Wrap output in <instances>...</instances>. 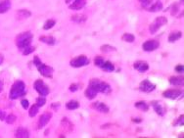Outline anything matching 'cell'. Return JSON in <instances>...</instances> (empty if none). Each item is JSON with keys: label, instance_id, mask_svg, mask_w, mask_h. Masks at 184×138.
<instances>
[{"label": "cell", "instance_id": "24", "mask_svg": "<svg viewBox=\"0 0 184 138\" xmlns=\"http://www.w3.org/2000/svg\"><path fill=\"white\" fill-rule=\"evenodd\" d=\"M40 41L43 43H46L48 45H54L56 43V39H55L53 36H41L40 38Z\"/></svg>", "mask_w": 184, "mask_h": 138}, {"label": "cell", "instance_id": "2", "mask_svg": "<svg viewBox=\"0 0 184 138\" xmlns=\"http://www.w3.org/2000/svg\"><path fill=\"white\" fill-rule=\"evenodd\" d=\"M89 86L95 90L97 93H105L108 94L111 92V86H110L109 83L104 81H101L100 80H97V78H93V80H90L89 81Z\"/></svg>", "mask_w": 184, "mask_h": 138}, {"label": "cell", "instance_id": "9", "mask_svg": "<svg viewBox=\"0 0 184 138\" xmlns=\"http://www.w3.org/2000/svg\"><path fill=\"white\" fill-rule=\"evenodd\" d=\"M160 43L159 41L154 40V39H150V40H147L146 42L143 43L142 48L144 51H147V52H152V51H155L159 48Z\"/></svg>", "mask_w": 184, "mask_h": 138}, {"label": "cell", "instance_id": "42", "mask_svg": "<svg viewBox=\"0 0 184 138\" xmlns=\"http://www.w3.org/2000/svg\"><path fill=\"white\" fill-rule=\"evenodd\" d=\"M183 69H184V68H183L182 65H177V66L175 67V72L181 74V73H183Z\"/></svg>", "mask_w": 184, "mask_h": 138}, {"label": "cell", "instance_id": "44", "mask_svg": "<svg viewBox=\"0 0 184 138\" xmlns=\"http://www.w3.org/2000/svg\"><path fill=\"white\" fill-rule=\"evenodd\" d=\"M59 106H60V104H59V103H54V104L51 105V108H53V109L56 110V109H57V107H59Z\"/></svg>", "mask_w": 184, "mask_h": 138}, {"label": "cell", "instance_id": "3", "mask_svg": "<svg viewBox=\"0 0 184 138\" xmlns=\"http://www.w3.org/2000/svg\"><path fill=\"white\" fill-rule=\"evenodd\" d=\"M31 40H33V34L30 31H26L21 34H19L16 38V43L20 50L25 49L26 47L30 46Z\"/></svg>", "mask_w": 184, "mask_h": 138}, {"label": "cell", "instance_id": "39", "mask_svg": "<svg viewBox=\"0 0 184 138\" xmlns=\"http://www.w3.org/2000/svg\"><path fill=\"white\" fill-rule=\"evenodd\" d=\"M21 104L23 106V108L26 109V110H27V109H29V107H30V102H29V100H27V99H23L21 101Z\"/></svg>", "mask_w": 184, "mask_h": 138}, {"label": "cell", "instance_id": "18", "mask_svg": "<svg viewBox=\"0 0 184 138\" xmlns=\"http://www.w3.org/2000/svg\"><path fill=\"white\" fill-rule=\"evenodd\" d=\"M170 83L175 86H181L184 84V78L182 77H171L170 78Z\"/></svg>", "mask_w": 184, "mask_h": 138}, {"label": "cell", "instance_id": "45", "mask_svg": "<svg viewBox=\"0 0 184 138\" xmlns=\"http://www.w3.org/2000/svg\"><path fill=\"white\" fill-rule=\"evenodd\" d=\"M132 121H133V123H141L142 120H141V119H132Z\"/></svg>", "mask_w": 184, "mask_h": 138}, {"label": "cell", "instance_id": "37", "mask_svg": "<svg viewBox=\"0 0 184 138\" xmlns=\"http://www.w3.org/2000/svg\"><path fill=\"white\" fill-rule=\"evenodd\" d=\"M34 47H33V46H27V47H26L25 49H23L22 51H23V55H30V53H33V51H34Z\"/></svg>", "mask_w": 184, "mask_h": 138}, {"label": "cell", "instance_id": "11", "mask_svg": "<svg viewBox=\"0 0 184 138\" xmlns=\"http://www.w3.org/2000/svg\"><path fill=\"white\" fill-rule=\"evenodd\" d=\"M51 118H52V114L49 112H45L44 114H42L38 120V124H37V128H43L50 121Z\"/></svg>", "mask_w": 184, "mask_h": 138}, {"label": "cell", "instance_id": "48", "mask_svg": "<svg viewBox=\"0 0 184 138\" xmlns=\"http://www.w3.org/2000/svg\"><path fill=\"white\" fill-rule=\"evenodd\" d=\"M73 1V0H65V2L67 3V4H69V3H70V2H72Z\"/></svg>", "mask_w": 184, "mask_h": 138}, {"label": "cell", "instance_id": "36", "mask_svg": "<svg viewBox=\"0 0 184 138\" xmlns=\"http://www.w3.org/2000/svg\"><path fill=\"white\" fill-rule=\"evenodd\" d=\"M141 5H142L143 8H146V9H148L149 7H150L152 5V0H139Z\"/></svg>", "mask_w": 184, "mask_h": 138}, {"label": "cell", "instance_id": "41", "mask_svg": "<svg viewBox=\"0 0 184 138\" xmlns=\"http://www.w3.org/2000/svg\"><path fill=\"white\" fill-rule=\"evenodd\" d=\"M77 89H78V85L76 83H73L70 86V91H72V92H76Z\"/></svg>", "mask_w": 184, "mask_h": 138}, {"label": "cell", "instance_id": "26", "mask_svg": "<svg viewBox=\"0 0 184 138\" xmlns=\"http://www.w3.org/2000/svg\"><path fill=\"white\" fill-rule=\"evenodd\" d=\"M80 107V103L76 100H70L66 104V108L68 110H76Z\"/></svg>", "mask_w": 184, "mask_h": 138}, {"label": "cell", "instance_id": "19", "mask_svg": "<svg viewBox=\"0 0 184 138\" xmlns=\"http://www.w3.org/2000/svg\"><path fill=\"white\" fill-rule=\"evenodd\" d=\"M84 94H85V96H86V98H87V99L91 100V99H94V98L96 97L97 92L91 87V86H88V87L86 88Z\"/></svg>", "mask_w": 184, "mask_h": 138}, {"label": "cell", "instance_id": "4", "mask_svg": "<svg viewBox=\"0 0 184 138\" xmlns=\"http://www.w3.org/2000/svg\"><path fill=\"white\" fill-rule=\"evenodd\" d=\"M33 63H34V66L36 67L38 72L40 73L41 76L45 77H52V74H53V69L51 68V67L47 66L45 64H43V63L40 61V59H39L37 56H35L33 58Z\"/></svg>", "mask_w": 184, "mask_h": 138}, {"label": "cell", "instance_id": "27", "mask_svg": "<svg viewBox=\"0 0 184 138\" xmlns=\"http://www.w3.org/2000/svg\"><path fill=\"white\" fill-rule=\"evenodd\" d=\"M62 125L63 127H64V128L66 129V130H68V131H72L73 130V124L70 123V121L68 120V119H63V121H62Z\"/></svg>", "mask_w": 184, "mask_h": 138}, {"label": "cell", "instance_id": "21", "mask_svg": "<svg viewBox=\"0 0 184 138\" xmlns=\"http://www.w3.org/2000/svg\"><path fill=\"white\" fill-rule=\"evenodd\" d=\"M86 20H87V17H86L85 15H82V14H76V15L72 16V21L76 22L77 24L84 23Z\"/></svg>", "mask_w": 184, "mask_h": 138}, {"label": "cell", "instance_id": "33", "mask_svg": "<svg viewBox=\"0 0 184 138\" xmlns=\"http://www.w3.org/2000/svg\"><path fill=\"white\" fill-rule=\"evenodd\" d=\"M18 15L19 16H21L22 18H29L30 16L31 15V13L30 11H27V10H19L18 11Z\"/></svg>", "mask_w": 184, "mask_h": 138}, {"label": "cell", "instance_id": "10", "mask_svg": "<svg viewBox=\"0 0 184 138\" xmlns=\"http://www.w3.org/2000/svg\"><path fill=\"white\" fill-rule=\"evenodd\" d=\"M139 89L141 90L142 92H145V93H149V92H152L154 91L156 89V85L154 83H152L150 80H145L143 81L140 82L139 84Z\"/></svg>", "mask_w": 184, "mask_h": 138}, {"label": "cell", "instance_id": "16", "mask_svg": "<svg viewBox=\"0 0 184 138\" xmlns=\"http://www.w3.org/2000/svg\"><path fill=\"white\" fill-rule=\"evenodd\" d=\"M15 136L17 138H29L30 132L25 127H18V129L15 132Z\"/></svg>", "mask_w": 184, "mask_h": 138}, {"label": "cell", "instance_id": "25", "mask_svg": "<svg viewBox=\"0 0 184 138\" xmlns=\"http://www.w3.org/2000/svg\"><path fill=\"white\" fill-rule=\"evenodd\" d=\"M101 68L104 71H106V72H114V71H115V66H114L110 61H107V62L105 61L103 63V65L101 66Z\"/></svg>", "mask_w": 184, "mask_h": 138}, {"label": "cell", "instance_id": "20", "mask_svg": "<svg viewBox=\"0 0 184 138\" xmlns=\"http://www.w3.org/2000/svg\"><path fill=\"white\" fill-rule=\"evenodd\" d=\"M182 36V33L181 31H173L168 35V41L170 42H175L177 41L179 38H181Z\"/></svg>", "mask_w": 184, "mask_h": 138}, {"label": "cell", "instance_id": "13", "mask_svg": "<svg viewBox=\"0 0 184 138\" xmlns=\"http://www.w3.org/2000/svg\"><path fill=\"white\" fill-rule=\"evenodd\" d=\"M133 68L140 73H144L149 70V65H148V63L144 62V61H137L133 64Z\"/></svg>", "mask_w": 184, "mask_h": 138}, {"label": "cell", "instance_id": "12", "mask_svg": "<svg viewBox=\"0 0 184 138\" xmlns=\"http://www.w3.org/2000/svg\"><path fill=\"white\" fill-rule=\"evenodd\" d=\"M91 107L94 110H96V111L100 112V113H104V114H107L110 111L108 106L104 103H102V102H96V103H93Z\"/></svg>", "mask_w": 184, "mask_h": 138}, {"label": "cell", "instance_id": "5", "mask_svg": "<svg viewBox=\"0 0 184 138\" xmlns=\"http://www.w3.org/2000/svg\"><path fill=\"white\" fill-rule=\"evenodd\" d=\"M33 88L36 90V92L39 94L40 96H47L50 92L49 90V87L48 85H47L46 83H44L41 80H37L34 81L33 83Z\"/></svg>", "mask_w": 184, "mask_h": 138}, {"label": "cell", "instance_id": "8", "mask_svg": "<svg viewBox=\"0 0 184 138\" xmlns=\"http://www.w3.org/2000/svg\"><path fill=\"white\" fill-rule=\"evenodd\" d=\"M182 90L180 89H167L164 91L163 96L167 99H177L180 96H182Z\"/></svg>", "mask_w": 184, "mask_h": 138}, {"label": "cell", "instance_id": "6", "mask_svg": "<svg viewBox=\"0 0 184 138\" xmlns=\"http://www.w3.org/2000/svg\"><path fill=\"white\" fill-rule=\"evenodd\" d=\"M167 19L166 17H157L155 19V21L153 22L150 27H149V30H150L151 33H157L161 27H164V25H167Z\"/></svg>", "mask_w": 184, "mask_h": 138}, {"label": "cell", "instance_id": "23", "mask_svg": "<svg viewBox=\"0 0 184 138\" xmlns=\"http://www.w3.org/2000/svg\"><path fill=\"white\" fill-rule=\"evenodd\" d=\"M163 9V4L161 1H157L155 2L153 5H151L150 7L148 8V10L150 12H159Z\"/></svg>", "mask_w": 184, "mask_h": 138}, {"label": "cell", "instance_id": "32", "mask_svg": "<svg viewBox=\"0 0 184 138\" xmlns=\"http://www.w3.org/2000/svg\"><path fill=\"white\" fill-rule=\"evenodd\" d=\"M16 120H17V117H16L15 115H13V114H10L9 116H7L5 118V121H6V123L8 124H13L16 121Z\"/></svg>", "mask_w": 184, "mask_h": 138}, {"label": "cell", "instance_id": "7", "mask_svg": "<svg viewBox=\"0 0 184 138\" xmlns=\"http://www.w3.org/2000/svg\"><path fill=\"white\" fill-rule=\"evenodd\" d=\"M89 64V60L88 58L85 56V55H80V56H77L76 58H73L70 60V65L73 67V68H81V67L87 66Z\"/></svg>", "mask_w": 184, "mask_h": 138}, {"label": "cell", "instance_id": "47", "mask_svg": "<svg viewBox=\"0 0 184 138\" xmlns=\"http://www.w3.org/2000/svg\"><path fill=\"white\" fill-rule=\"evenodd\" d=\"M2 89H3V82L0 80V92L2 91Z\"/></svg>", "mask_w": 184, "mask_h": 138}, {"label": "cell", "instance_id": "29", "mask_svg": "<svg viewBox=\"0 0 184 138\" xmlns=\"http://www.w3.org/2000/svg\"><path fill=\"white\" fill-rule=\"evenodd\" d=\"M55 25H56V22L52 19H49V20H47V21L44 23V25H43V30H51Z\"/></svg>", "mask_w": 184, "mask_h": 138}, {"label": "cell", "instance_id": "31", "mask_svg": "<svg viewBox=\"0 0 184 138\" xmlns=\"http://www.w3.org/2000/svg\"><path fill=\"white\" fill-rule=\"evenodd\" d=\"M38 106L36 105V104H34V105H33L31 106V107L30 108V110H29V114H30V117H31V118H33V117H35L37 115V113H38Z\"/></svg>", "mask_w": 184, "mask_h": 138}, {"label": "cell", "instance_id": "14", "mask_svg": "<svg viewBox=\"0 0 184 138\" xmlns=\"http://www.w3.org/2000/svg\"><path fill=\"white\" fill-rule=\"evenodd\" d=\"M86 5V0H73V4L69 6L70 10H80Z\"/></svg>", "mask_w": 184, "mask_h": 138}, {"label": "cell", "instance_id": "15", "mask_svg": "<svg viewBox=\"0 0 184 138\" xmlns=\"http://www.w3.org/2000/svg\"><path fill=\"white\" fill-rule=\"evenodd\" d=\"M152 107L154 108V111L158 114L159 116H164V109L163 107V105L160 103L159 101H153L151 102Z\"/></svg>", "mask_w": 184, "mask_h": 138}, {"label": "cell", "instance_id": "38", "mask_svg": "<svg viewBox=\"0 0 184 138\" xmlns=\"http://www.w3.org/2000/svg\"><path fill=\"white\" fill-rule=\"evenodd\" d=\"M183 119H184V117H183V115H181L177 120L174 121L173 124H174V125H183V124H184V120H183Z\"/></svg>", "mask_w": 184, "mask_h": 138}, {"label": "cell", "instance_id": "34", "mask_svg": "<svg viewBox=\"0 0 184 138\" xmlns=\"http://www.w3.org/2000/svg\"><path fill=\"white\" fill-rule=\"evenodd\" d=\"M104 59L103 57H101V56H96L95 57V60H94V64H95L97 67H100L101 68V66L103 65V63H104Z\"/></svg>", "mask_w": 184, "mask_h": 138}, {"label": "cell", "instance_id": "1", "mask_svg": "<svg viewBox=\"0 0 184 138\" xmlns=\"http://www.w3.org/2000/svg\"><path fill=\"white\" fill-rule=\"evenodd\" d=\"M26 94V84L22 80H17L14 82L10 90V99L16 100Z\"/></svg>", "mask_w": 184, "mask_h": 138}, {"label": "cell", "instance_id": "46", "mask_svg": "<svg viewBox=\"0 0 184 138\" xmlns=\"http://www.w3.org/2000/svg\"><path fill=\"white\" fill-rule=\"evenodd\" d=\"M3 61H4V58H3V56H2V55L0 54V65L2 64V63H3Z\"/></svg>", "mask_w": 184, "mask_h": 138}, {"label": "cell", "instance_id": "22", "mask_svg": "<svg viewBox=\"0 0 184 138\" xmlns=\"http://www.w3.org/2000/svg\"><path fill=\"white\" fill-rule=\"evenodd\" d=\"M134 106H135L136 109L141 110V111H143V112H147L148 110H149V105L146 103V102H144V101L136 102V103L134 104Z\"/></svg>", "mask_w": 184, "mask_h": 138}, {"label": "cell", "instance_id": "28", "mask_svg": "<svg viewBox=\"0 0 184 138\" xmlns=\"http://www.w3.org/2000/svg\"><path fill=\"white\" fill-rule=\"evenodd\" d=\"M123 40L125 41V42H128V43H132L133 41L135 40V36L133 35L132 33H125L123 35Z\"/></svg>", "mask_w": 184, "mask_h": 138}, {"label": "cell", "instance_id": "35", "mask_svg": "<svg viewBox=\"0 0 184 138\" xmlns=\"http://www.w3.org/2000/svg\"><path fill=\"white\" fill-rule=\"evenodd\" d=\"M46 103V99L44 96H41V97H38L36 99V105L38 107H42V106H44Z\"/></svg>", "mask_w": 184, "mask_h": 138}, {"label": "cell", "instance_id": "17", "mask_svg": "<svg viewBox=\"0 0 184 138\" xmlns=\"http://www.w3.org/2000/svg\"><path fill=\"white\" fill-rule=\"evenodd\" d=\"M11 8V0H1L0 1V14L6 13Z\"/></svg>", "mask_w": 184, "mask_h": 138}, {"label": "cell", "instance_id": "40", "mask_svg": "<svg viewBox=\"0 0 184 138\" xmlns=\"http://www.w3.org/2000/svg\"><path fill=\"white\" fill-rule=\"evenodd\" d=\"M178 12V6L176 5V4H173V5H172V11H171V15L172 16H174L176 13H177Z\"/></svg>", "mask_w": 184, "mask_h": 138}, {"label": "cell", "instance_id": "30", "mask_svg": "<svg viewBox=\"0 0 184 138\" xmlns=\"http://www.w3.org/2000/svg\"><path fill=\"white\" fill-rule=\"evenodd\" d=\"M100 50L102 51V52L104 53H110V52H115V51L117 50L115 47H113L111 45H102L100 47Z\"/></svg>", "mask_w": 184, "mask_h": 138}, {"label": "cell", "instance_id": "43", "mask_svg": "<svg viewBox=\"0 0 184 138\" xmlns=\"http://www.w3.org/2000/svg\"><path fill=\"white\" fill-rule=\"evenodd\" d=\"M6 118V113L3 110H0V121H4Z\"/></svg>", "mask_w": 184, "mask_h": 138}]
</instances>
